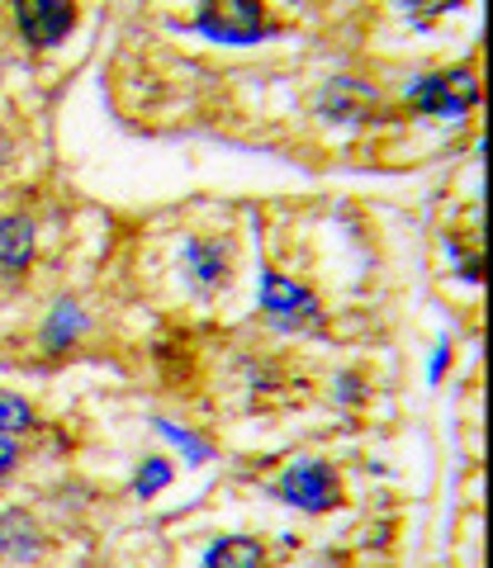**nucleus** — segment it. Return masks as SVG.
Instances as JSON below:
<instances>
[{
    "instance_id": "nucleus-1",
    "label": "nucleus",
    "mask_w": 493,
    "mask_h": 568,
    "mask_svg": "<svg viewBox=\"0 0 493 568\" xmlns=\"http://www.w3.org/2000/svg\"><path fill=\"white\" fill-rule=\"evenodd\" d=\"M195 24L219 43H256L266 33H275L271 10L261 0H200Z\"/></svg>"
},
{
    "instance_id": "nucleus-2",
    "label": "nucleus",
    "mask_w": 493,
    "mask_h": 568,
    "mask_svg": "<svg viewBox=\"0 0 493 568\" xmlns=\"http://www.w3.org/2000/svg\"><path fill=\"white\" fill-rule=\"evenodd\" d=\"M261 308H266L271 323L285 327V332H309V327L323 323L319 298H313L304 284H294V280L275 275V271H266V280H261Z\"/></svg>"
},
{
    "instance_id": "nucleus-3",
    "label": "nucleus",
    "mask_w": 493,
    "mask_h": 568,
    "mask_svg": "<svg viewBox=\"0 0 493 568\" xmlns=\"http://www.w3.org/2000/svg\"><path fill=\"white\" fill-rule=\"evenodd\" d=\"M480 100L474 71H442V77H422L409 85V110L417 114H465Z\"/></svg>"
},
{
    "instance_id": "nucleus-4",
    "label": "nucleus",
    "mask_w": 493,
    "mask_h": 568,
    "mask_svg": "<svg viewBox=\"0 0 493 568\" xmlns=\"http://www.w3.org/2000/svg\"><path fill=\"white\" fill-rule=\"evenodd\" d=\"M14 24L29 48H58L77 24V6L72 0H14Z\"/></svg>"
},
{
    "instance_id": "nucleus-5",
    "label": "nucleus",
    "mask_w": 493,
    "mask_h": 568,
    "mask_svg": "<svg viewBox=\"0 0 493 568\" xmlns=\"http://www.w3.org/2000/svg\"><path fill=\"white\" fill-rule=\"evenodd\" d=\"M280 497H285L290 507H299V511H332L342 503V484H338V474H332L328 465H294V469H285V478H280V488H275Z\"/></svg>"
},
{
    "instance_id": "nucleus-6",
    "label": "nucleus",
    "mask_w": 493,
    "mask_h": 568,
    "mask_svg": "<svg viewBox=\"0 0 493 568\" xmlns=\"http://www.w3.org/2000/svg\"><path fill=\"white\" fill-rule=\"evenodd\" d=\"M33 261V223L20 219V213H6L0 219V284L20 280Z\"/></svg>"
},
{
    "instance_id": "nucleus-7",
    "label": "nucleus",
    "mask_w": 493,
    "mask_h": 568,
    "mask_svg": "<svg viewBox=\"0 0 493 568\" xmlns=\"http://www.w3.org/2000/svg\"><path fill=\"white\" fill-rule=\"evenodd\" d=\"M323 114L332 123H361L375 114V91L361 81H332L323 91Z\"/></svg>"
},
{
    "instance_id": "nucleus-8",
    "label": "nucleus",
    "mask_w": 493,
    "mask_h": 568,
    "mask_svg": "<svg viewBox=\"0 0 493 568\" xmlns=\"http://www.w3.org/2000/svg\"><path fill=\"white\" fill-rule=\"evenodd\" d=\"M39 545H43V536H39V526H33V517H24V511H6L0 517V559H33L39 555Z\"/></svg>"
},
{
    "instance_id": "nucleus-9",
    "label": "nucleus",
    "mask_w": 493,
    "mask_h": 568,
    "mask_svg": "<svg viewBox=\"0 0 493 568\" xmlns=\"http://www.w3.org/2000/svg\"><path fill=\"white\" fill-rule=\"evenodd\" d=\"M204 568H266V549L252 536H223L209 545Z\"/></svg>"
},
{
    "instance_id": "nucleus-10",
    "label": "nucleus",
    "mask_w": 493,
    "mask_h": 568,
    "mask_svg": "<svg viewBox=\"0 0 493 568\" xmlns=\"http://www.w3.org/2000/svg\"><path fill=\"white\" fill-rule=\"evenodd\" d=\"M228 261L233 256H228L223 242H190V271H195V284H204V290H219Z\"/></svg>"
},
{
    "instance_id": "nucleus-11",
    "label": "nucleus",
    "mask_w": 493,
    "mask_h": 568,
    "mask_svg": "<svg viewBox=\"0 0 493 568\" xmlns=\"http://www.w3.org/2000/svg\"><path fill=\"white\" fill-rule=\"evenodd\" d=\"M85 327V317L77 313V304H62L58 313H52V323L43 327V346H52V351H62L72 336Z\"/></svg>"
},
{
    "instance_id": "nucleus-12",
    "label": "nucleus",
    "mask_w": 493,
    "mask_h": 568,
    "mask_svg": "<svg viewBox=\"0 0 493 568\" xmlns=\"http://www.w3.org/2000/svg\"><path fill=\"white\" fill-rule=\"evenodd\" d=\"M29 426H33V407L20 394H6V388H0V436H20Z\"/></svg>"
},
{
    "instance_id": "nucleus-13",
    "label": "nucleus",
    "mask_w": 493,
    "mask_h": 568,
    "mask_svg": "<svg viewBox=\"0 0 493 568\" xmlns=\"http://www.w3.org/2000/svg\"><path fill=\"white\" fill-rule=\"evenodd\" d=\"M167 484H171V465H167V459H148V465H143V478H138V493L152 497L157 488H167Z\"/></svg>"
},
{
    "instance_id": "nucleus-14",
    "label": "nucleus",
    "mask_w": 493,
    "mask_h": 568,
    "mask_svg": "<svg viewBox=\"0 0 493 568\" xmlns=\"http://www.w3.org/2000/svg\"><path fill=\"white\" fill-rule=\"evenodd\" d=\"M162 432H167V436H171L175 446H181L190 459H209V446H200V440L190 436V432H181V426H167V422H162Z\"/></svg>"
},
{
    "instance_id": "nucleus-15",
    "label": "nucleus",
    "mask_w": 493,
    "mask_h": 568,
    "mask_svg": "<svg viewBox=\"0 0 493 568\" xmlns=\"http://www.w3.org/2000/svg\"><path fill=\"white\" fill-rule=\"evenodd\" d=\"M413 14H422V20H432V14H442V10H451V6H461V0H403Z\"/></svg>"
},
{
    "instance_id": "nucleus-16",
    "label": "nucleus",
    "mask_w": 493,
    "mask_h": 568,
    "mask_svg": "<svg viewBox=\"0 0 493 568\" xmlns=\"http://www.w3.org/2000/svg\"><path fill=\"white\" fill-rule=\"evenodd\" d=\"M14 459H20V446H14V436H0V478L14 469Z\"/></svg>"
}]
</instances>
